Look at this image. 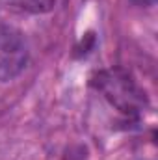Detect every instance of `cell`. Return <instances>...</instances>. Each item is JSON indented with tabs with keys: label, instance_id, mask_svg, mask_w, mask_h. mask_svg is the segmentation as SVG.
<instances>
[{
	"label": "cell",
	"instance_id": "cell-1",
	"mask_svg": "<svg viewBox=\"0 0 158 160\" xmlns=\"http://www.w3.org/2000/svg\"><path fill=\"white\" fill-rule=\"evenodd\" d=\"M95 84L106 97V101L123 114L136 116L147 106L145 93L121 69H108L99 73Z\"/></svg>",
	"mask_w": 158,
	"mask_h": 160
},
{
	"label": "cell",
	"instance_id": "cell-2",
	"mask_svg": "<svg viewBox=\"0 0 158 160\" xmlns=\"http://www.w3.org/2000/svg\"><path fill=\"white\" fill-rule=\"evenodd\" d=\"M28 62V45L21 30L0 24V82H9L22 73Z\"/></svg>",
	"mask_w": 158,
	"mask_h": 160
},
{
	"label": "cell",
	"instance_id": "cell-3",
	"mask_svg": "<svg viewBox=\"0 0 158 160\" xmlns=\"http://www.w3.org/2000/svg\"><path fill=\"white\" fill-rule=\"evenodd\" d=\"M15 2L26 11H34V13H47L56 4V0H15Z\"/></svg>",
	"mask_w": 158,
	"mask_h": 160
},
{
	"label": "cell",
	"instance_id": "cell-4",
	"mask_svg": "<svg viewBox=\"0 0 158 160\" xmlns=\"http://www.w3.org/2000/svg\"><path fill=\"white\" fill-rule=\"evenodd\" d=\"M132 2L138 4V6H143V8H151V6L156 4V0H132Z\"/></svg>",
	"mask_w": 158,
	"mask_h": 160
}]
</instances>
